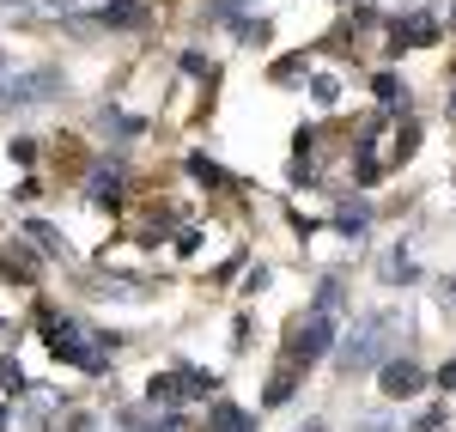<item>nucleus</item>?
<instances>
[{"mask_svg": "<svg viewBox=\"0 0 456 432\" xmlns=\"http://www.w3.org/2000/svg\"><path fill=\"white\" fill-rule=\"evenodd\" d=\"M238 37H244V43H256V49H262V43H268V37H274V25H268V19H244V25H238Z\"/></svg>", "mask_w": 456, "mask_h": 432, "instance_id": "f3484780", "label": "nucleus"}, {"mask_svg": "<svg viewBox=\"0 0 456 432\" xmlns=\"http://www.w3.org/2000/svg\"><path fill=\"white\" fill-rule=\"evenodd\" d=\"M378 274H384L389 287H395V281H402V287H408V281H420V268H414V262H408L402 250H389L384 262H378Z\"/></svg>", "mask_w": 456, "mask_h": 432, "instance_id": "9b49d317", "label": "nucleus"}, {"mask_svg": "<svg viewBox=\"0 0 456 432\" xmlns=\"http://www.w3.org/2000/svg\"><path fill=\"white\" fill-rule=\"evenodd\" d=\"M116 183H122V159H104V165H98V171L86 177V195H92V201L104 208L110 195H116Z\"/></svg>", "mask_w": 456, "mask_h": 432, "instance_id": "6e6552de", "label": "nucleus"}, {"mask_svg": "<svg viewBox=\"0 0 456 432\" xmlns=\"http://www.w3.org/2000/svg\"><path fill=\"white\" fill-rule=\"evenodd\" d=\"M311 98H316V104H335V98H341V86H335L329 73H316V79H311Z\"/></svg>", "mask_w": 456, "mask_h": 432, "instance_id": "6ab92c4d", "label": "nucleus"}, {"mask_svg": "<svg viewBox=\"0 0 456 432\" xmlns=\"http://www.w3.org/2000/svg\"><path fill=\"white\" fill-rule=\"evenodd\" d=\"M395 347H402V317H395V311H371V317H359V323L335 341V354H341V371H347V378H365V371L389 365Z\"/></svg>", "mask_w": 456, "mask_h": 432, "instance_id": "f257e3e1", "label": "nucleus"}, {"mask_svg": "<svg viewBox=\"0 0 456 432\" xmlns=\"http://www.w3.org/2000/svg\"><path fill=\"white\" fill-rule=\"evenodd\" d=\"M378 371H384V390L395 402H402V396H420V390H426V371L414 360H389V365H378Z\"/></svg>", "mask_w": 456, "mask_h": 432, "instance_id": "423d86ee", "label": "nucleus"}, {"mask_svg": "<svg viewBox=\"0 0 456 432\" xmlns=\"http://www.w3.org/2000/svg\"><path fill=\"white\" fill-rule=\"evenodd\" d=\"M238 6H256V0H213V19H219V25L238 19Z\"/></svg>", "mask_w": 456, "mask_h": 432, "instance_id": "4be33fe9", "label": "nucleus"}, {"mask_svg": "<svg viewBox=\"0 0 456 432\" xmlns=\"http://www.w3.org/2000/svg\"><path fill=\"white\" fill-rule=\"evenodd\" d=\"M213 432H256V414H244L238 402H213Z\"/></svg>", "mask_w": 456, "mask_h": 432, "instance_id": "1a4fd4ad", "label": "nucleus"}, {"mask_svg": "<svg viewBox=\"0 0 456 432\" xmlns=\"http://www.w3.org/2000/svg\"><path fill=\"white\" fill-rule=\"evenodd\" d=\"M414 146H420V128H414V122H408V128H402V134H395V159H408V152H414Z\"/></svg>", "mask_w": 456, "mask_h": 432, "instance_id": "412c9836", "label": "nucleus"}, {"mask_svg": "<svg viewBox=\"0 0 456 432\" xmlns=\"http://www.w3.org/2000/svg\"><path fill=\"white\" fill-rule=\"evenodd\" d=\"M451 116H456V86H451Z\"/></svg>", "mask_w": 456, "mask_h": 432, "instance_id": "7c9ffc66", "label": "nucleus"}, {"mask_svg": "<svg viewBox=\"0 0 456 432\" xmlns=\"http://www.w3.org/2000/svg\"><path fill=\"white\" fill-rule=\"evenodd\" d=\"M37 159V141H12V165H31Z\"/></svg>", "mask_w": 456, "mask_h": 432, "instance_id": "393cba45", "label": "nucleus"}, {"mask_svg": "<svg viewBox=\"0 0 456 432\" xmlns=\"http://www.w3.org/2000/svg\"><path fill=\"white\" fill-rule=\"evenodd\" d=\"M444 427V414H420V420H414V432H438Z\"/></svg>", "mask_w": 456, "mask_h": 432, "instance_id": "a878e982", "label": "nucleus"}, {"mask_svg": "<svg viewBox=\"0 0 456 432\" xmlns=\"http://www.w3.org/2000/svg\"><path fill=\"white\" fill-rule=\"evenodd\" d=\"M371 92H378V104H408V98H402V86H395V73H378V86H371Z\"/></svg>", "mask_w": 456, "mask_h": 432, "instance_id": "a211bd4d", "label": "nucleus"}, {"mask_svg": "<svg viewBox=\"0 0 456 432\" xmlns=\"http://www.w3.org/2000/svg\"><path fill=\"white\" fill-rule=\"evenodd\" d=\"M208 390H213V378H201V371H189V365H183V371L152 378V384H146V402H152V408H176L183 396H208Z\"/></svg>", "mask_w": 456, "mask_h": 432, "instance_id": "39448f33", "label": "nucleus"}, {"mask_svg": "<svg viewBox=\"0 0 456 432\" xmlns=\"http://www.w3.org/2000/svg\"><path fill=\"white\" fill-rule=\"evenodd\" d=\"M395 43H408V49L438 43V19H426V12H414V19H395Z\"/></svg>", "mask_w": 456, "mask_h": 432, "instance_id": "0eeeda50", "label": "nucleus"}, {"mask_svg": "<svg viewBox=\"0 0 456 432\" xmlns=\"http://www.w3.org/2000/svg\"><path fill=\"white\" fill-rule=\"evenodd\" d=\"M61 68H31V73H12V79H0V104L6 110H31V104H49V98H61Z\"/></svg>", "mask_w": 456, "mask_h": 432, "instance_id": "7ed1b4c3", "label": "nucleus"}, {"mask_svg": "<svg viewBox=\"0 0 456 432\" xmlns=\"http://www.w3.org/2000/svg\"><path fill=\"white\" fill-rule=\"evenodd\" d=\"M286 396H292V371H274V378H268V396H262V402H268V408H281Z\"/></svg>", "mask_w": 456, "mask_h": 432, "instance_id": "dca6fc26", "label": "nucleus"}, {"mask_svg": "<svg viewBox=\"0 0 456 432\" xmlns=\"http://www.w3.org/2000/svg\"><path fill=\"white\" fill-rule=\"evenodd\" d=\"M353 432H395V420H389V414H365Z\"/></svg>", "mask_w": 456, "mask_h": 432, "instance_id": "5701e85b", "label": "nucleus"}, {"mask_svg": "<svg viewBox=\"0 0 456 432\" xmlns=\"http://www.w3.org/2000/svg\"><path fill=\"white\" fill-rule=\"evenodd\" d=\"M98 122H104V128H116V134H141V122H134V116H122V110H104Z\"/></svg>", "mask_w": 456, "mask_h": 432, "instance_id": "aec40b11", "label": "nucleus"}, {"mask_svg": "<svg viewBox=\"0 0 456 432\" xmlns=\"http://www.w3.org/2000/svg\"><path fill=\"white\" fill-rule=\"evenodd\" d=\"M335 225H341L347 238H365V225H371V208H365V201H347V208L335 214Z\"/></svg>", "mask_w": 456, "mask_h": 432, "instance_id": "f8f14e48", "label": "nucleus"}, {"mask_svg": "<svg viewBox=\"0 0 456 432\" xmlns=\"http://www.w3.org/2000/svg\"><path fill=\"white\" fill-rule=\"evenodd\" d=\"M43 335H49L55 360L79 365V371H104V341H92V335L73 323V317H43Z\"/></svg>", "mask_w": 456, "mask_h": 432, "instance_id": "f03ea898", "label": "nucleus"}, {"mask_svg": "<svg viewBox=\"0 0 456 432\" xmlns=\"http://www.w3.org/2000/svg\"><path fill=\"white\" fill-rule=\"evenodd\" d=\"M451 25H456V6H451Z\"/></svg>", "mask_w": 456, "mask_h": 432, "instance_id": "473e14b6", "label": "nucleus"}, {"mask_svg": "<svg viewBox=\"0 0 456 432\" xmlns=\"http://www.w3.org/2000/svg\"><path fill=\"white\" fill-rule=\"evenodd\" d=\"M152 432H189V420H176V414H165V420H159Z\"/></svg>", "mask_w": 456, "mask_h": 432, "instance_id": "bb28decb", "label": "nucleus"}, {"mask_svg": "<svg viewBox=\"0 0 456 432\" xmlns=\"http://www.w3.org/2000/svg\"><path fill=\"white\" fill-rule=\"evenodd\" d=\"M189 171H195V177H201V183H225V171L213 165L208 152H189Z\"/></svg>", "mask_w": 456, "mask_h": 432, "instance_id": "2eb2a0df", "label": "nucleus"}, {"mask_svg": "<svg viewBox=\"0 0 456 432\" xmlns=\"http://www.w3.org/2000/svg\"><path fill=\"white\" fill-rule=\"evenodd\" d=\"M305 432H329V427H316V420H311V427H305Z\"/></svg>", "mask_w": 456, "mask_h": 432, "instance_id": "c756f323", "label": "nucleus"}, {"mask_svg": "<svg viewBox=\"0 0 456 432\" xmlns=\"http://www.w3.org/2000/svg\"><path fill=\"white\" fill-rule=\"evenodd\" d=\"M438 384H444V390H456V360L444 365V371H438Z\"/></svg>", "mask_w": 456, "mask_h": 432, "instance_id": "cd10ccee", "label": "nucleus"}, {"mask_svg": "<svg viewBox=\"0 0 456 432\" xmlns=\"http://www.w3.org/2000/svg\"><path fill=\"white\" fill-rule=\"evenodd\" d=\"M341 298H347V287H341V281H322V292H316V311H329V317H335V311H341Z\"/></svg>", "mask_w": 456, "mask_h": 432, "instance_id": "4468645a", "label": "nucleus"}, {"mask_svg": "<svg viewBox=\"0 0 456 432\" xmlns=\"http://www.w3.org/2000/svg\"><path fill=\"white\" fill-rule=\"evenodd\" d=\"M141 19H146L141 0H110V6H104V25H116V31H134Z\"/></svg>", "mask_w": 456, "mask_h": 432, "instance_id": "9d476101", "label": "nucleus"}, {"mask_svg": "<svg viewBox=\"0 0 456 432\" xmlns=\"http://www.w3.org/2000/svg\"><path fill=\"white\" fill-rule=\"evenodd\" d=\"M329 347H335V317L329 311H311L305 323L292 329V365H316Z\"/></svg>", "mask_w": 456, "mask_h": 432, "instance_id": "20e7f679", "label": "nucleus"}, {"mask_svg": "<svg viewBox=\"0 0 456 432\" xmlns=\"http://www.w3.org/2000/svg\"><path fill=\"white\" fill-rule=\"evenodd\" d=\"M0 384H6V390H25V378H19V365H12V360H0Z\"/></svg>", "mask_w": 456, "mask_h": 432, "instance_id": "b1692460", "label": "nucleus"}, {"mask_svg": "<svg viewBox=\"0 0 456 432\" xmlns=\"http://www.w3.org/2000/svg\"><path fill=\"white\" fill-rule=\"evenodd\" d=\"M444 298H451V305H456V281H444Z\"/></svg>", "mask_w": 456, "mask_h": 432, "instance_id": "c85d7f7f", "label": "nucleus"}, {"mask_svg": "<svg viewBox=\"0 0 456 432\" xmlns=\"http://www.w3.org/2000/svg\"><path fill=\"white\" fill-rule=\"evenodd\" d=\"M0 432H6V408H0Z\"/></svg>", "mask_w": 456, "mask_h": 432, "instance_id": "2f4dec72", "label": "nucleus"}, {"mask_svg": "<svg viewBox=\"0 0 456 432\" xmlns=\"http://www.w3.org/2000/svg\"><path fill=\"white\" fill-rule=\"evenodd\" d=\"M25 232H31V244H43V250H49V256H68V238H61L55 225H43V219H31Z\"/></svg>", "mask_w": 456, "mask_h": 432, "instance_id": "ddd939ff", "label": "nucleus"}]
</instances>
